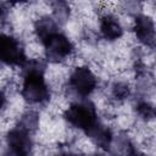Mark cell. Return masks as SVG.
<instances>
[{
  "instance_id": "obj_1",
  "label": "cell",
  "mask_w": 156,
  "mask_h": 156,
  "mask_svg": "<svg viewBox=\"0 0 156 156\" xmlns=\"http://www.w3.org/2000/svg\"><path fill=\"white\" fill-rule=\"evenodd\" d=\"M66 118L73 126L82 129H87L89 132L96 127L95 110L91 105L88 104L72 105L66 112Z\"/></svg>"
},
{
  "instance_id": "obj_2",
  "label": "cell",
  "mask_w": 156,
  "mask_h": 156,
  "mask_svg": "<svg viewBox=\"0 0 156 156\" xmlns=\"http://www.w3.org/2000/svg\"><path fill=\"white\" fill-rule=\"evenodd\" d=\"M23 95L32 102H40L48 98V89L44 83L43 76L38 71L27 73L23 84Z\"/></svg>"
},
{
  "instance_id": "obj_3",
  "label": "cell",
  "mask_w": 156,
  "mask_h": 156,
  "mask_svg": "<svg viewBox=\"0 0 156 156\" xmlns=\"http://www.w3.org/2000/svg\"><path fill=\"white\" fill-rule=\"evenodd\" d=\"M44 44L48 51V55L52 58H62L72 51V44L62 34L51 32L44 38Z\"/></svg>"
},
{
  "instance_id": "obj_4",
  "label": "cell",
  "mask_w": 156,
  "mask_h": 156,
  "mask_svg": "<svg viewBox=\"0 0 156 156\" xmlns=\"http://www.w3.org/2000/svg\"><path fill=\"white\" fill-rule=\"evenodd\" d=\"M95 84L96 82H95L93 73L85 67L77 68L71 76V85L80 95L90 94L94 90Z\"/></svg>"
},
{
  "instance_id": "obj_5",
  "label": "cell",
  "mask_w": 156,
  "mask_h": 156,
  "mask_svg": "<svg viewBox=\"0 0 156 156\" xmlns=\"http://www.w3.org/2000/svg\"><path fill=\"white\" fill-rule=\"evenodd\" d=\"M0 60L6 63H21L23 61V52L17 41L2 34H0Z\"/></svg>"
},
{
  "instance_id": "obj_6",
  "label": "cell",
  "mask_w": 156,
  "mask_h": 156,
  "mask_svg": "<svg viewBox=\"0 0 156 156\" xmlns=\"http://www.w3.org/2000/svg\"><path fill=\"white\" fill-rule=\"evenodd\" d=\"M9 144L16 156H28L30 150V140L23 129H13L9 134Z\"/></svg>"
},
{
  "instance_id": "obj_7",
  "label": "cell",
  "mask_w": 156,
  "mask_h": 156,
  "mask_svg": "<svg viewBox=\"0 0 156 156\" xmlns=\"http://www.w3.org/2000/svg\"><path fill=\"white\" fill-rule=\"evenodd\" d=\"M135 33L138 38L145 43H151L154 40V24L146 17H139L136 20Z\"/></svg>"
},
{
  "instance_id": "obj_8",
  "label": "cell",
  "mask_w": 156,
  "mask_h": 156,
  "mask_svg": "<svg viewBox=\"0 0 156 156\" xmlns=\"http://www.w3.org/2000/svg\"><path fill=\"white\" fill-rule=\"evenodd\" d=\"M101 32L107 39H116L122 34V29L118 24V22L111 17L106 16L101 21Z\"/></svg>"
},
{
  "instance_id": "obj_9",
  "label": "cell",
  "mask_w": 156,
  "mask_h": 156,
  "mask_svg": "<svg viewBox=\"0 0 156 156\" xmlns=\"http://www.w3.org/2000/svg\"><path fill=\"white\" fill-rule=\"evenodd\" d=\"M2 104H4V96H2V94L0 93V107L2 106Z\"/></svg>"
},
{
  "instance_id": "obj_10",
  "label": "cell",
  "mask_w": 156,
  "mask_h": 156,
  "mask_svg": "<svg viewBox=\"0 0 156 156\" xmlns=\"http://www.w3.org/2000/svg\"><path fill=\"white\" fill-rule=\"evenodd\" d=\"M62 156H74V155H62Z\"/></svg>"
}]
</instances>
